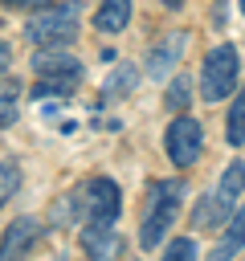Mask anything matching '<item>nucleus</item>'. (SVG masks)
<instances>
[{"mask_svg":"<svg viewBox=\"0 0 245 261\" xmlns=\"http://www.w3.org/2000/svg\"><path fill=\"white\" fill-rule=\"evenodd\" d=\"M57 212H65L69 220H82V224H114V220H118V212H122L118 184H114V179H106V175L86 179L82 188H74V192L61 200V208H57Z\"/></svg>","mask_w":245,"mask_h":261,"instance_id":"f257e3e1","label":"nucleus"},{"mask_svg":"<svg viewBox=\"0 0 245 261\" xmlns=\"http://www.w3.org/2000/svg\"><path fill=\"white\" fill-rule=\"evenodd\" d=\"M78 16H82L78 0H53V4H45V8H37L29 16L24 37L37 49H65L78 37Z\"/></svg>","mask_w":245,"mask_h":261,"instance_id":"f03ea898","label":"nucleus"},{"mask_svg":"<svg viewBox=\"0 0 245 261\" xmlns=\"http://www.w3.org/2000/svg\"><path fill=\"white\" fill-rule=\"evenodd\" d=\"M33 73H37L33 98H65L82 82V61L65 49H41L33 57Z\"/></svg>","mask_w":245,"mask_h":261,"instance_id":"7ed1b4c3","label":"nucleus"},{"mask_svg":"<svg viewBox=\"0 0 245 261\" xmlns=\"http://www.w3.org/2000/svg\"><path fill=\"white\" fill-rule=\"evenodd\" d=\"M184 179H159L147 196V212H143V228H139V245L143 249H155L163 241V232L176 224V212H180V200H184Z\"/></svg>","mask_w":245,"mask_h":261,"instance_id":"20e7f679","label":"nucleus"},{"mask_svg":"<svg viewBox=\"0 0 245 261\" xmlns=\"http://www.w3.org/2000/svg\"><path fill=\"white\" fill-rule=\"evenodd\" d=\"M237 73H241V57L233 45H216L208 57H204V69H200V94L204 102H220L233 94L237 86Z\"/></svg>","mask_w":245,"mask_h":261,"instance_id":"39448f33","label":"nucleus"},{"mask_svg":"<svg viewBox=\"0 0 245 261\" xmlns=\"http://www.w3.org/2000/svg\"><path fill=\"white\" fill-rule=\"evenodd\" d=\"M200 147H204L200 122L188 118V114H180V118L167 126V155H172V163H176V167H192L196 155H200Z\"/></svg>","mask_w":245,"mask_h":261,"instance_id":"423d86ee","label":"nucleus"},{"mask_svg":"<svg viewBox=\"0 0 245 261\" xmlns=\"http://www.w3.org/2000/svg\"><path fill=\"white\" fill-rule=\"evenodd\" d=\"M37 237H41V220H33V216L12 220L4 228V237H0V261H20L37 245Z\"/></svg>","mask_w":245,"mask_h":261,"instance_id":"0eeeda50","label":"nucleus"},{"mask_svg":"<svg viewBox=\"0 0 245 261\" xmlns=\"http://www.w3.org/2000/svg\"><path fill=\"white\" fill-rule=\"evenodd\" d=\"M184 45H188V33H184V29H176V33H163V41H155V45H151V53H147V73L163 82V73H172V69L180 65V53H184Z\"/></svg>","mask_w":245,"mask_h":261,"instance_id":"6e6552de","label":"nucleus"},{"mask_svg":"<svg viewBox=\"0 0 245 261\" xmlns=\"http://www.w3.org/2000/svg\"><path fill=\"white\" fill-rule=\"evenodd\" d=\"M82 249L94 261H114L122 253V237L114 232V224H86L82 228Z\"/></svg>","mask_w":245,"mask_h":261,"instance_id":"1a4fd4ad","label":"nucleus"},{"mask_svg":"<svg viewBox=\"0 0 245 261\" xmlns=\"http://www.w3.org/2000/svg\"><path fill=\"white\" fill-rule=\"evenodd\" d=\"M131 8H135V0H102L94 24H98L102 33H122V29L131 24Z\"/></svg>","mask_w":245,"mask_h":261,"instance_id":"9d476101","label":"nucleus"},{"mask_svg":"<svg viewBox=\"0 0 245 261\" xmlns=\"http://www.w3.org/2000/svg\"><path fill=\"white\" fill-rule=\"evenodd\" d=\"M241 196H245V167H241V163H229V167L220 171V184H216V200H220L225 208H233Z\"/></svg>","mask_w":245,"mask_h":261,"instance_id":"9b49d317","label":"nucleus"},{"mask_svg":"<svg viewBox=\"0 0 245 261\" xmlns=\"http://www.w3.org/2000/svg\"><path fill=\"white\" fill-rule=\"evenodd\" d=\"M225 220H229V208L216 200V192L204 196V200L196 204V212H192V228H220Z\"/></svg>","mask_w":245,"mask_h":261,"instance_id":"f8f14e48","label":"nucleus"},{"mask_svg":"<svg viewBox=\"0 0 245 261\" xmlns=\"http://www.w3.org/2000/svg\"><path fill=\"white\" fill-rule=\"evenodd\" d=\"M225 139H229V147H241V143H245V86H241V90H237V98L229 102Z\"/></svg>","mask_w":245,"mask_h":261,"instance_id":"ddd939ff","label":"nucleus"},{"mask_svg":"<svg viewBox=\"0 0 245 261\" xmlns=\"http://www.w3.org/2000/svg\"><path fill=\"white\" fill-rule=\"evenodd\" d=\"M139 86V73H135V65H118L110 77H106V86H102V98H122V94H131Z\"/></svg>","mask_w":245,"mask_h":261,"instance_id":"4468645a","label":"nucleus"},{"mask_svg":"<svg viewBox=\"0 0 245 261\" xmlns=\"http://www.w3.org/2000/svg\"><path fill=\"white\" fill-rule=\"evenodd\" d=\"M20 188V167L12 159H0V204H8Z\"/></svg>","mask_w":245,"mask_h":261,"instance_id":"2eb2a0df","label":"nucleus"},{"mask_svg":"<svg viewBox=\"0 0 245 261\" xmlns=\"http://www.w3.org/2000/svg\"><path fill=\"white\" fill-rule=\"evenodd\" d=\"M188 94H192V82H188V77H176V82L167 86V94H163V102H167V106H172V110L180 114V110H184V106L192 102Z\"/></svg>","mask_w":245,"mask_h":261,"instance_id":"dca6fc26","label":"nucleus"},{"mask_svg":"<svg viewBox=\"0 0 245 261\" xmlns=\"http://www.w3.org/2000/svg\"><path fill=\"white\" fill-rule=\"evenodd\" d=\"M225 245L237 253V249H245V204L233 212V220H229V232H225Z\"/></svg>","mask_w":245,"mask_h":261,"instance_id":"f3484780","label":"nucleus"},{"mask_svg":"<svg viewBox=\"0 0 245 261\" xmlns=\"http://www.w3.org/2000/svg\"><path fill=\"white\" fill-rule=\"evenodd\" d=\"M163 261H196V241L192 237H176L163 249Z\"/></svg>","mask_w":245,"mask_h":261,"instance_id":"a211bd4d","label":"nucleus"},{"mask_svg":"<svg viewBox=\"0 0 245 261\" xmlns=\"http://www.w3.org/2000/svg\"><path fill=\"white\" fill-rule=\"evenodd\" d=\"M16 122V86L12 82H0V126Z\"/></svg>","mask_w":245,"mask_h":261,"instance_id":"6ab92c4d","label":"nucleus"},{"mask_svg":"<svg viewBox=\"0 0 245 261\" xmlns=\"http://www.w3.org/2000/svg\"><path fill=\"white\" fill-rule=\"evenodd\" d=\"M4 4H12V8H45L53 0H4Z\"/></svg>","mask_w":245,"mask_h":261,"instance_id":"aec40b11","label":"nucleus"},{"mask_svg":"<svg viewBox=\"0 0 245 261\" xmlns=\"http://www.w3.org/2000/svg\"><path fill=\"white\" fill-rule=\"evenodd\" d=\"M8 61H12V49H8V45H4V41H0V73H4V69H8Z\"/></svg>","mask_w":245,"mask_h":261,"instance_id":"412c9836","label":"nucleus"},{"mask_svg":"<svg viewBox=\"0 0 245 261\" xmlns=\"http://www.w3.org/2000/svg\"><path fill=\"white\" fill-rule=\"evenodd\" d=\"M241 8H245V0H241Z\"/></svg>","mask_w":245,"mask_h":261,"instance_id":"4be33fe9","label":"nucleus"}]
</instances>
